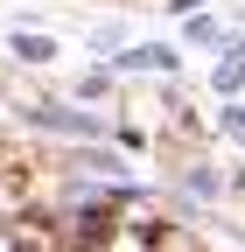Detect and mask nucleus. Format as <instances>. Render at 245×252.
Masks as SVG:
<instances>
[{
	"mask_svg": "<svg viewBox=\"0 0 245 252\" xmlns=\"http://www.w3.org/2000/svg\"><path fill=\"white\" fill-rule=\"evenodd\" d=\"M119 63H126V70H175V49H154V42H147V49L119 56Z\"/></svg>",
	"mask_w": 245,
	"mask_h": 252,
	"instance_id": "obj_2",
	"label": "nucleus"
},
{
	"mask_svg": "<svg viewBox=\"0 0 245 252\" xmlns=\"http://www.w3.org/2000/svg\"><path fill=\"white\" fill-rule=\"evenodd\" d=\"M14 49H21L28 63H49V56H56V42H35V35H14Z\"/></svg>",
	"mask_w": 245,
	"mask_h": 252,
	"instance_id": "obj_3",
	"label": "nucleus"
},
{
	"mask_svg": "<svg viewBox=\"0 0 245 252\" xmlns=\"http://www.w3.org/2000/svg\"><path fill=\"white\" fill-rule=\"evenodd\" d=\"M238 252H245V245H238Z\"/></svg>",
	"mask_w": 245,
	"mask_h": 252,
	"instance_id": "obj_4",
	"label": "nucleus"
},
{
	"mask_svg": "<svg viewBox=\"0 0 245 252\" xmlns=\"http://www.w3.org/2000/svg\"><path fill=\"white\" fill-rule=\"evenodd\" d=\"M35 126H49V133H70V140H91V133H98V119H91V112H70V105H42Z\"/></svg>",
	"mask_w": 245,
	"mask_h": 252,
	"instance_id": "obj_1",
	"label": "nucleus"
}]
</instances>
